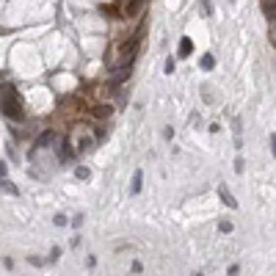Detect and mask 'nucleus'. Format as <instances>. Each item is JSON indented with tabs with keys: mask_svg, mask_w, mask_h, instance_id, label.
<instances>
[{
	"mask_svg": "<svg viewBox=\"0 0 276 276\" xmlns=\"http://www.w3.org/2000/svg\"><path fill=\"white\" fill-rule=\"evenodd\" d=\"M0 110H3V116L6 119H14V122H22L25 119V108H22V97L20 91L3 83L0 86Z\"/></svg>",
	"mask_w": 276,
	"mask_h": 276,
	"instance_id": "obj_1",
	"label": "nucleus"
},
{
	"mask_svg": "<svg viewBox=\"0 0 276 276\" xmlns=\"http://www.w3.org/2000/svg\"><path fill=\"white\" fill-rule=\"evenodd\" d=\"M138 44H141V36L138 34L124 41L122 47L116 50V67L119 64H133V58H136V53H138Z\"/></svg>",
	"mask_w": 276,
	"mask_h": 276,
	"instance_id": "obj_2",
	"label": "nucleus"
},
{
	"mask_svg": "<svg viewBox=\"0 0 276 276\" xmlns=\"http://www.w3.org/2000/svg\"><path fill=\"white\" fill-rule=\"evenodd\" d=\"M133 72V64H119V67H113V72H110V83H124L127 77H130Z\"/></svg>",
	"mask_w": 276,
	"mask_h": 276,
	"instance_id": "obj_3",
	"label": "nucleus"
},
{
	"mask_svg": "<svg viewBox=\"0 0 276 276\" xmlns=\"http://www.w3.org/2000/svg\"><path fill=\"white\" fill-rule=\"evenodd\" d=\"M191 53H193V39H191V36H182V39H179V50H177V55H179V58H188Z\"/></svg>",
	"mask_w": 276,
	"mask_h": 276,
	"instance_id": "obj_4",
	"label": "nucleus"
},
{
	"mask_svg": "<svg viewBox=\"0 0 276 276\" xmlns=\"http://www.w3.org/2000/svg\"><path fill=\"white\" fill-rule=\"evenodd\" d=\"M0 191L8 193V196H20V188L14 185V182H8L6 177H0Z\"/></svg>",
	"mask_w": 276,
	"mask_h": 276,
	"instance_id": "obj_5",
	"label": "nucleus"
},
{
	"mask_svg": "<svg viewBox=\"0 0 276 276\" xmlns=\"http://www.w3.org/2000/svg\"><path fill=\"white\" fill-rule=\"evenodd\" d=\"M274 3L276 0H262V14L268 17V22L274 25V17H276V8H274Z\"/></svg>",
	"mask_w": 276,
	"mask_h": 276,
	"instance_id": "obj_6",
	"label": "nucleus"
},
{
	"mask_svg": "<svg viewBox=\"0 0 276 276\" xmlns=\"http://www.w3.org/2000/svg\"><path fill=\"white\" fill-rule=\"evenodd\" d=\"M218 193H221V199H224V205H227V207H232V210H235V207H241V205H238V202H235V196H232V193H229L224 185L218 188Z\"/></svg>",
	"mask_w": 276,
	"mask_h": 276,
	"instance_id": "obj_7",
	"label": "nucleus"
},
{
	"mask_svg": "<svg viewBox=\"0 0 276 276\" xmlns=\"http://www.w3.org/2000/svg\"><path fill=\"white\" fill-rule=\"evenodd\" d=\"M94 116L97 119H108V116H113V108H110V105H94Z\"/></svg>",
	"mask_w": 276,
	"mask_h": 276,
	"instance_id": "obj_8",
	"label": "nucleus"
},
{
	"mask_svg": "<svg viewBox=\"0 0 276 276\" xmlns=\"http://www.w3.org/2000/svg\"><path fill=\"white\" fill-rule=\"evenodd\" d=\"M53 141H55L53 133H41L39 141H36V149H41V146H53Z\"/></svg>",
	"mask_w": 276,
	"mask_h": 276,
	"instance_id": "obj_9",
	"label": "nucleus"
},
{
	"mask_svg": "<svg viewBox=\"0 0 276 276\" xmlns=\"http://www.w3.org/2000/svg\"><path fill=\"white\" fill-rule=\"evenodd\" d=\"M141 188H144V174H141V169H138L136 177H133V188H130V191H133V193H138Z\"/></svg>",
	"mask_w": 276,
	"mask_h": 276,
	"instance_id": "obj_10",
	"label": "nucleus"
},
{
	"mask_svg": "<svg viewBox=\"0 0 276 276\" xmlns=\"http://www.w3.org/2000/svg\"><path fill=\"white\" fill-rule=\"evenodd\" d=\"M199 67H202V69H213V67H215V58H213V55H202Z\"/></svg>",
	"mask_w": 276,
	"mask_h": 276,
	"instance_id": "obj_11",
	"label": "nucleus"
},
{
	"mask_svg": "<svg viewBox=\"0 0 276 276\" xmlns=\"http://www.w3.org/2000/svg\"><path fill=\"white\" fill-rule=\"evenodd\" d=\"M75 177H77V179H89L91 172L86 169V166H77V169H75Z\"/></svg>",
	"mask_w": 276,
	"mask_h": 276,
	"instance_id": "obj_12",
	"label": "nucleus"
},
{
	"mask_svg": "<svg viewBox=\"0 0 276 276\" xmlns=\"http://www.w3.org/2000/svg\"><path fill=\"white\" fill-rule=\"evenodd\" d=\"M218 229H221L224 235H229V232L235 229V224H232V221H221V224H218Z\"/></svg>",
	"mask_w": 276,
	"mask_h": 276,
	"instance_id": "obj_13",
	"label": "nucleus"
},
{
	"mask_svg": "<svg viewBox=\"0 0 276 276\" xmlns=\"http://www.w3.org/2000/svg\"><path fill=\"white\" fill-rule=\"evenodd\" d=\"M130 274H144V265H141V262H133V265H130Z\"/></svg>",
	"mask_w": 276,
	"mask_h": 276,
	"instance_id": "obj_14",
	"label": "nucleus"
},
{
	"mask_svg": "<svg viewBox=\"0 0 276 276\" xmlns=\"http://www.w3.org/2000/svg\"><path fill=\"white\" fill-rule=\"evenodd\" d=\"M210 11H213V8H210V0H202V14H205V17H207V14H210Z\"/></svg>",
	"mask_w": 276,
	"mask_h": 276,
	"instance_id": "obj_15",
	"label": "nucleus"
},
{
	"mask_svg": "<svg viewBox=\"0 0 276 276\" xmlns=\"http://www.w3.org/2000/svg\"><path fill=\"white\" fill-rule=\"evenodd\" d=\"M55 227H67V215H55Z\"/></svg>",
	"mask_w": 276,
	"mask_h": 276,
	"instance_id": "obj_16",
	"label": "nucleus"
},
{
	"mask_svg": "<svg viewBox=\"0 0 276 276\" xmlns=\"http://www.w3.org/2000/svg\"><path fill=\"white\" fill-rule=\"evenodd\" d=\"M174 72V58H169V61H166V75H172Z\"/></svg>",
	"mask_w": 276,
	"mask_h": 276,
	"instance_id": "obj_17",
	"label": "nucleus"
},
{
	"mask_svg": "<svg viewBox=\"0 0 276 276\" xmlns=\"http://www.w3.org/2000/svg\"><path fill=\"white\" fill-rule=\"evenodd\" d=\"M235 172H238V174L243 172V158H238V160H235Z\"/></svg>",
	"mask_w": 276,
	"mask_h": 276,
	"instance_id": "obj_18",
	"label": "nucleus"
},
{
	"mask_svg": "<svg viewBox=\"0 0 276 276\" xmlns=\"http://www.w3.org/2000/svg\"><path fill=\"white\" fill-rule=\"evenodd\" d=\"M6 172H8V169H6V163L0 160V177H6Z\"/></svg>",
	"mask_w": 276,
	"mask_h": 276,
	"instance_id": "obj_19",
	"label": "nucleus"
},
{
	"mask_svg": "<svg viewBox=\"0 0 276 276\" xmlns=\"http://www.w3.org/2000/svg\"><path fill=\"white\" fill-rule=\"evenodd\" d=\"M232 3H235V0H232Z\"/></svg>",
	"mask_w": 276,
	"mask_h": 276,
	"instance_id": "obj_20",
	"label": "nucleus"
}]
</instances>
